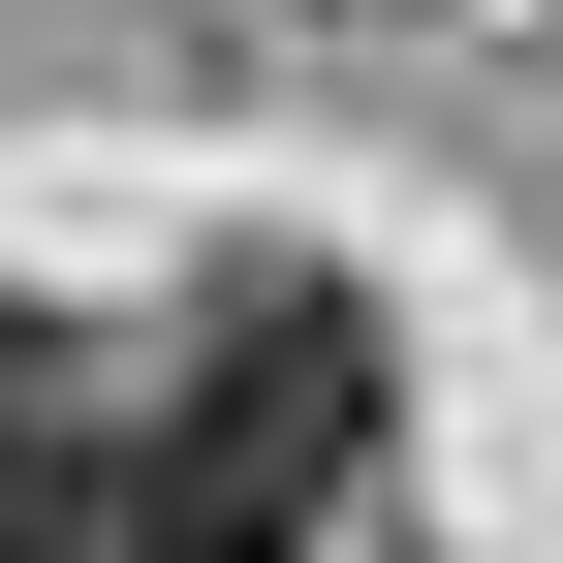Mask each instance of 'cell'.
<instances>
[{
    "instance_id": "6da1fadb",
    "label": "cell",
    "mask_w": 563,
    "mask_h": 563,
    "mask_svg": "<svg viewBox=\"0 0 563 563\" xmlns=\"http://www.w3.org/2000/svg\"><path fill=\"white\" fill-rule=\"evenodd\" d=\"M376 439H407V376H376V313H344L313 251H251V282H188V344H157V439H125V563H313L344 501H376Z\"/></svg>"
},
{
    "instance_id": "7a4b0ae2",
    "label": "cell",
    "mask_w": 563,
    "mask_h": 563,
    "mask_svg": "<svg viewBox=\"0 0 563 563\" xmlns=\"http://www.w3.org/2000/svg\"><path fill=\"white\" fill-rule=\"evenodd\" d=\"M0 563H95V470H63V407H0Z\"/></svg>"
}]
</instances>
